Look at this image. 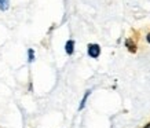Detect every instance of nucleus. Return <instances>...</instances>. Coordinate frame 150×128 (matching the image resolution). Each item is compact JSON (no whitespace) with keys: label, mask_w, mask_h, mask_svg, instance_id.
Segmentation results:
<instances>
[{"label":"nucleus","mask_w":150,"mask_h":128,"mask_svg":"<svg viewBox=\"0 0 150 128\" xmlns=\"http://www.w3.org/2000/svg\"><path fill=\"white\" fill-rule=\"evenodd\" d=\"M8 7H10V0H0V10L1 11L8 10Z\"/></svg>","instance_id":"5"},{"label":"nucleus","mask_w":150,"mask_h":128,"mask_svg":"<svg viewBox=\"0 0 150 128\" xmlns=\"http://www.w3.org/2000/svg\"><path fill=\"white\" fill-rule=\"evenodd\" d=\"M100 52H102V48H100L99 44H96V43H90L88 46H87V54L90 58L92 59H98L100 57Z\"/></svg>","instance_id":"1"},{"label":"nucleus","mask_w":150,"mask_h":128,"mask_svg":"<svg viewBox=\"0 0 150 128\" xmlns=\"http://www.w3.org/2000/svg\"><path fill=\"white\" fill-rule=\"evenodd\" d=\"M146 41H147V43L150 44V32L147 33V35H146Z\"/></svg>","instance_id":"7"},{"label":"nucleus","mask_w":150,"mask_h":128,"mask_svg":"<svg viewBox=\"0 0 150 128\" xmlns=\"http://www.w3.org/2000/svg\"><path fill=\"white\" fill-rule=\"evenodd\" d=\"M74 47H76V41L74 40H68L66 43H65V52L69 55V57H72L73 54H74Z\"/></svg>","instance_id":"3"},{"label":"nucleus","mask_w":150,"mask_h":128,"mask_svg":"<svg viewBox=\"0 0 150 128\" xmlns=\"http://www.w3.org/2000/svg\"><path fill=\"white\" fill-rule=\"evenodd\" d=\"M33 61H35V50H33V48H29V50H28V62L32 64Z\"/></svg>","instance_id":"6"},{"label":"nucleus","mask_w":150,"mask_h":128,"mask_svg":"<svg viewBox=\"0 0 150 128\" xmlns=\"http://www.w3.org/2000/svg\"><path fill=\"white\" fill-rule=\"evenodd\" d=\"M124 46H125V48H127L129 52H132V54H135V52L138 51L137 43L132 40L131 37H128V39H125V40H124Z\"/></svg>","instance_id":"2"},{"label":"nucleus","mask_w":150,"mask_h":128,"mask_svg":"<svg viewBox=\"0 0 150 128\" xmlns=\"http://www.w3.org/2000/svg\"><path fill=\"white\" fill-rule=\"evenodd\" d=\"M91 92H92V90H87L86 92H84V95H83V98H81V101H80V105H79V112H81L84 107H86V105H87V101H88V98H90V95H91Z\"/></svg>","instance_id":"4"},{"label":"nucleus","mask_w":150,"mask_h":128,"mask_svg":"<svg viewBox=\"0 0 150 128\" xmlns=\"http://www.w3.org/2000/svg\"><path fill=\"white\" fill-rule=\"evenodd\" d=\"M143 128H150V121L147 124H145V125H143Z\"/></svg>","instance_id":"8"}]
</instances>
